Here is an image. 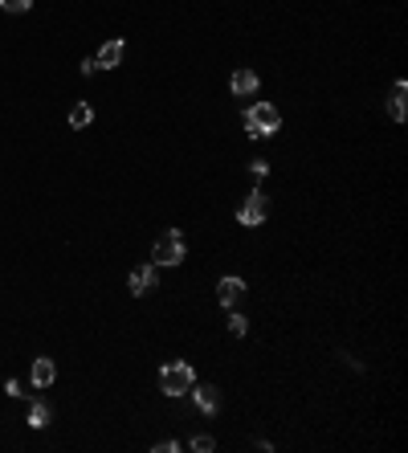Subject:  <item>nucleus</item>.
I'll return each mask as SVG.
<instances>
[{"label":"nucleus","mask_w":408,"mask_h":453,"mask_svg":"<svg viewBox=\"0 0 408 453\" xmlns=\"http://www.w3.org/2000/svg\"><path fill=\"white\" fill-rule=\"evenodd\" d=\"M90 123H94V111H90V102H78V106H74V111H70V127H90Z\"/></svg>","instance_id":"nucleus-13"},{"label":"nucleus","mask_w":408,"mask_h":453,"mask_svg":"<svg viewBox=\"0 0 408 453\" xmlns=\"http://www.w3.org/2000/svg\"><path fill=\"white\" fill-rule=\"evenodd\" d=\"M49 421H54V409H49L45 400H33V409H29V425H33V429H45Z\"/></svg>","instance_id":"nucleus-12"},{"label":"nucleus","mask_w":408,"mask_h":453,"mask_svg":"<svg viewBox=\"0 0 408 453\" xmlns=\"http://www.w3.org/2000/svg\"><path fill=\"white\" fill-rule=\"evenodd\" d=\"M4 392H8V396H25V392H20V380H8V384H4Z\"/></svg>","instance_id":"nucleus-19"},{"label":"nucleus","mask_w":408,"mask_h":453,"mask_svg":"<svg viewBox=\"0 0 408 453\" xmlns=\"http://www.w3.org/2000/svg\"><path fill=\"white\" fill-rule=\"evenodd\" d=\"M216 294H221V306H229V311H233L237 302H241V294H245V282H241V278H221Z\"/></svg>","instance_id":"nucleus-7"},{"label":"nucleus","mask_w":408,"mask_h":453,"mask_svg":"<svg viewBox=\"0 0 408 453\" xmlns=\"http://www.w3.org/2000/svg\"><path fill=\"white\" fill-rule=\"evenodd\" d=\"M278 127H282V115H278L273 102H253L249 111H245V131H249V135L270 139Z\"/></svg>","instance_id":"nucleus-1"},{"label":"nucleus","mask_w":408,"mask_h":453,"mask_svg":"<svg viewBox=\"0 0 408 453\" xmlns=\"http://www.w3.org/2000/svg\"><path fill=\"white\" fill-rule=\"evenodd\" d=\"M29 4H33V0H0L4 13H29Z\"/></svg>","instance_id":"nucleus-16"},{"label":"nucleus","mask_w":408,"mask_h":453,"mask_svg":"<svg viewBox=\"0 0 408 453\" xmlns=\"http://www.w3.org/2000/svg\"><path fill=\"white\" fill-rule=\"evenodd\" d=\"M249 172H253V176H266V172H270V163H266V159H253Z\"/></svg>","instance_id":"nucleus-18"},{"label":"nucleus","mask_w":408,"mask_h":453,"mask_svg":"<svg viewBox=\"0 0 408 453\" xmlns=\"http://www.w3.org/2000/svg\"><path fill=\"white\" fill-rule=\"evenodd\" d=\"M33 384H37V388H49V384H54V380H58V368H54V359H45V355H41V359H33Z\"/></svg>","instance_id":"nucleus-9"},{"label":"nucleus","mask_w":408,"mask_h":453,"mask_svg":"<svg viewBox=\"0 0 408 453\" xmlns=\"http://www.w3.org/2000/svg\"><path fill=\"white\" fill-rule=\"evenodd\" d=\"M192 449H196V453H213V449H216V441H213L209 433H200V437H192Z\"/></svg>","instance_id":"nucleus-14"},{"label":"nucleus","mask_w":408,"mask_h":453,"mask_svg":"<svg viewBox=\"0 0 408 453\" xmlns=\"http://www.w3.org/2000/svg\"><path fill=\"white\" fill-rule=\"evenodd\" d=\"M192 396H196V409L200 413H221V388H213V384H192Z\"/></svg>","instance_id":"nucleus-5"},{"label":"nucleus","mask_w":408,"mask_h":453,"mask_svg":"<svg viewBox=\"0 0 408 453\" xmlns=\"http://www.w3.org/2000/svg\"><path fill=\"white\" fill-rule=\"evenodd\" d=\"M245 331H249V323H245V315H233V318H229V335H237V339H241Z\"/></svg>","instance_id":"nucleus-15"},{"label":"nucleus","mask_w":408,"mask_h":453,"mask_svg":"<svg viewBox=\"0 0 408 453\" xmlns=\"http://www.w3.org/2000/svg\"><path fill=\"white\" fill-rule=\"evenodd\" d=\"M184 445L180 441H172V437H163V441H156V453H180Z\"/></svg>","instance_id":"nucleus-17"},{"label":"nucleus","mask_w":408,"mask_h":453,"mask_svg":"<svg viewBox=\"0 0 408 453\" xmlns=\"http://www.w3.org/2000/svg\"><path fill=\"white\" fill-rule=\"evenodd\" d=\"M266 213H270V200H266V192H253V197L241 200L237 221H241L245 229H253V225H261V221H266Z\"/></svg>","instance_id":"nucleus-4"},{"label":"nucleus","mask_w":408,"mask_h":453,"mask_svg":"<svg viewBox=\"0 0 408 453\" xmlns=\"http://www.w3.org/2000/svg\"><path fill=\"white\" fill-rule=\"evenodd\" d=\"M184 237H180V229H168V233L156 241V249H152V261L156 266H180L184 261Z\"/></svg>","instance_id":"nucleus-3"},{"label":"nucleus","mask_w":408,"mask_h":453,"mask_svg":"<svg viewBox=\"0 0 408 453\" xmlns=\"http://www.w3.org/2000/svg\"><path fill=\"white\" fill-rule=\"evenodd\" d=\"M192 384H196V372L188 368V364H168V368L159 372V388H163L168 396L192 392Z\"/></svg>","instance_id":"nucleus-2"},{"label":"nucleus","mask_w":408,"mask_h":453,"mask_svg":"<svg viewBox=\"0 0 408 453\" xmlns=\"http://www.w3.org/2000/svg\"><path fill=\"white\" fill-rule=\"evenodd\" d=\"M233 94H237V99L257 94V74H253V70H237V74H233Z\"/></svg>","instance_id":"nucleus-10"},{"label":"nucleus","mask_w":408,"mask_h":453,"mask_svg":"<svg viewBox=\"0 0 408 453\" xmlns=\"http://www.w3.org/2000/svg\"><path fill=\"white\" fill-rule=\"evenodd\" d=\"M131 294H152L156 290V266H139V270H131Z\"/></svg>","instance_id":"nucleus-6"},{"label":"nucleus","mask_w":408,"mask_h":453,"mask_svg":"<svg viewBox=\"0 0 408 453\" xmlns=\"http://www.w3.org/2000/svg\"><path fill=\"white\" fill-rule=\"evenodd\" d=\"M404 90H408V82H396V90H392V99H388L392 123H404Z\"/></svg>","instance_id":"nucleus-11"},{"label":"nucleus","mask_w":408,"mask_h":453,"mask_svg":"<svg viewBox=\"0 0 408 453\" xmlns=\"http://www.w3.org/2000/svg\"><path fill=\"white\" fill-rule=\"evenodd\" d=\"M118 61H123V37H111L102 49H98L94 66H98V70H115Z\"/></svg>","instance_id":"nucleus-8"}]
</instances>
